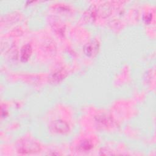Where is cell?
<instances>
[{"label":"cell","mask_w":156,"mask_h":156,"mask_svg":"<svg viewBox=\"0 0 156 156\" xmlns=\"http://www.w3.org/2000/svg\"><path fill=\"white\" fill-rule=\"evenodd\" d=\"M39 149V144L31 140H24L18 146V152L23 154L37 152Z\"/></svg>","instance_id":"6da1fadb"},{"label":"cell","mask_w":156,"mask_h":156,"mask_svg":"<svg viewBox=\"0 0 156 156\" xmlns=\"http://www.w3.org/2000/svg\"><path fill=\"white\" fill-rule=\"evenodd\" d=\"M51 127L55 132L59 133H64L68 130V126L66 123L62 121L57 120L53 122Z\"/></svg>","instance_id":"7a4b0ae2"},{"label":"cell","mask_w":156,"mask_h":156,"mask_svg":"<svg viewBox=\"0 0 156 156\" xmlns=\"http://www.w3.org/2000/svg\"><path fill=\"white\" fill-rule=\"evenodd\" d=\"M99 48V44L97 41H92L90 43H88L85 49V54L88 56H92L97 52Z\"/></svg>","instance_id":"3957f363"},{"label":"cell","mask_w":156,"mask_h":156,"mask_svg":"<svg viewBox=\"0 0 156 156\" xmlns=\"http://www.w3.org/2000/svg\"><path fill=\"white\" fill-rule=\"evenodd\" d=\"M32 53V48L30 45L26 44L24 46L21 51V60L23 62L27 61Z\"/></svg>","instance_id":"277c9868"},{"label":"cell","mask_w":156,"mask_h":156,"mask_svg":"<svg viewBox=\"0 0 156 156\" xmlns=\"http://www.w3.org/2000/svg\"><path fill=\"white\" fill-rule=\"evenodd\" d=\"M92 144L88 141H84L83 143H82L80 146V147L81 148V150L82 151H88L90 150L91 147H92Z\"/></svg>","instance_id":"5b68a950"}]
</instances>
